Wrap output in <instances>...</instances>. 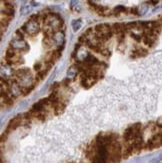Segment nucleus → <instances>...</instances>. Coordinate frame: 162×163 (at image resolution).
I'll list each match as a JSON object with an SVG mask.
<instances>
[{
    "label": "nucleus",
    "instance_id": "f257e3e1",
    "mask_svg": "<svg viewBox=\"0 0 162 163\" xmlns=\"http://www.w3.org/2000/svg\"><path fill=\"white\" fill-rule=\"evenodd\" d=\"M14 77L20 86L34 88L35 84H36L33 74H32L31 70H29L28 68H22V69L15 70Z\"/></svg>",
    "mask_w": 162,
    "mask_h": 163
},
{
    "label": "nucleus",
    "instance_id": "f03ea898",
    "mask_svg": "<svg viewBox=\"0 0 162 163\" xmlns=\"http://www.w3.org/2000/svg\"><path fill=\"white\" fill-rule=\"evenodd\" d=\"M3 61L5 63H7L8 65H10V66H17V65L23 63V58H22L21 54L19 53V51H16L9 47L6 50L5 57Z\"/></svg>",
    "mask_w": 162,
    "mask_h": 163
},
{
    "label": "nucleus",
    "instance_id": "7ed1b4c3",
    "mask_svg": "<svg viewBox=\"0 0 162 163\" xmlns=\"http://www.w3.org/2000/svg\"><path fill=\"white\" fill-rule=\"evenodd\" d=\"M44 26H47L51 29H53L54 31L60 30L61 25L63 24L62 19H61L59 16L56 14H46V17H45V20L43 21Z\"/></svg>",
    "mask_w": 162,
    "mask_h": 163
},
{
    "label": "nucleus",
    "instance_id": "20e7f679",
    "mask_svg": "<svg viewBox=\"0 0 162 163\" xmlns=\"http://www.w3.org/2000/svg\"><path fill=\"white\" fill-rule=\"evenodd\" d=\"M21 29L26 34L33 36V35H36L38 32H39L40 25H39V22H38V21L33 20V19H29L26 23L22 26Z\"/></svg>",
    "mask_w": 162,
    "mask_h": 163
},
{
    "label": "nucleus",
    "instance_id": "39448f33",
    "mask_svg": "<svg viewBox=\"0 0 162 163\" xmlns=\"http://www.w3.org/2000/svg\"><path fill=\"white\" fill-rule=\"evenodd\" d=\"M10 48L16 51H27L29 49V45L24 39L14 37L10 41Z\"/></svg>",
    "mask_w": 162,
    "mask_h": 163
},
{
    "label": "nucleus",
    "instance_id": "423d86ee",
    "mask_svg": "<svg viewBox=\"0 0 162 163\" xmlns=\"http://www.w3.org/2000/svg\"><path fill=\"white\" fill-rule=\"evenodd\" d=\"M15 74V69H13V66H10L4 61L0 64V76L5 78V79H9V78L13 77Z\"/></svg>",
    "mask_w": 162,
    "mask_h": 163
},
{
    "label": "nucleus",
    "instance_id": "0eeeda50",
    "mask_svg": "<svg viewBox=\"0 0 162 163\" xmlns=\"http://www.w3.org/2000/svg\"><path fill=\"white\" fill-rule=\"evenodd\" d=\"M6 90L9 93V95L13 97V98H16V97L21 95V86L17 82L10 83L6 88Z\"/></svg>",
    "mask_w": 162,
    "mask_h": 163
},
{
    "label": "nucleus",
    "instance_id": "6e6552de",
    "mask_svg": "<svg viewBox=\"0 0 162 163\" xmlns=\"http://www.w3.org/2000/svg\"><path fill=\"white\" fill-rule=\"evenodd\" d=\"M97 82V79L93 77H89L84 75L82 72H80V84L81 86L84 88H89L91 87L93 84H95Z\"/></svg>",
    "mask_w": 162,
    "mask_h": 163
},
{
    "label": "nucleus",
    "instance_id": "1a4fd4ad",
    "mask_svg": "<svg viewBox=\"0 0 162 163\" xmlns=\"http://www.w3.org/2000/svg\"><path fill=\"white\" fill-rule=\"evenodd\" d=\"M161 144V134L158 133V135H154L150 140H148L147 144L145 145V149H154L159 147Z\"/></svg>",
    "mask_w": 162,
    "mask_h": 163
},
{
    "label": "nucleus",
    "instance_id": "9d476101",
    "mask_svg": "<svg viewBox=\"0 0 162 163\" xmlns=\"http://www.w3.org/2000/svg\"><path fill=\"white\" fill-rule=\"evenodd\" d=\"M52 39L55 42V45L57 47H61L64 44V40H65V35L61 30H56L54 31V33L52 35Z\"/></svg>",
    "mask_w": 162,
    "mask_h": 163
},
{
    "label": "nucleus",
    "instance_id": "9b49d317",
    "mask_svg": "<svg viewBox=\"0 0 162 163\" xmlns=\"http://www.w3.org/2000/svg\"><path fill=\"white\" fill-rule=\"evenodd\" d=\"M22 120H23V117H22L21 115L14 117V118L12 119L10 122H9L8 127H7V131H6V132L8 133L9 131H11V130H14V129L17 128L19 125H21Z\"/></svg>",
    "mask_w": 162,
    "mask_h": 163
},
{
    "label": "nucleus",
    "instance_id": "f8f14e48",
    "mask_svg": "<svg viewBox=\"0 0 162 163\" xmlns=\"http://www.w3.org/2000/svg\"><path fill=\"white\" fill-rule=\"evenodd\" d=\"M111 29H112V32L113 33H116V34H120V33H126L128 30L126 28V25L125 24H122V23H115L111 26Z\"/></svg>",
    "mask_w": 162,
    "mask_h": 163
},
{
    "label": "nucleus",
    "instance_id": "ddd939ff",
    "mask_svg": "<svg viewBox=\"0 0 162 163\" xmlns=\"http://www.w3.org/2000/svg\"><path fill=\"white\" fill-rule=\"evenodd\" d=\"M156 38L155 36H152V35H148V34H144L143 37H142V41L143 43L146 45V46H152L155 41H156Z\"/></svg>",
    "mask_w": 162,
    "mask_h": 163
},
{
    "label": "nucleus",
    "instance_id": "4468645a",
    "mask_svg": "<svg viewBox=\"0 0 162 163\" xmlns=\"http://www.w3.org/2000/svg\"><path fill=\"white\" fill-rule=\"evenodd\" d=\"M149 10V3L148 2H144L142 3L136 8V14L138 15H144L146 14L147 11Z\"/></svg>",
    "mask_w": 162,
    "mask_h": 163
},
{
    "label": "nucleus",
    "instance_id": "2eb2a0df",
    "mask_svg": "<svg viewBox=\"0 0 162 163\" xmlns=\"http://www.w3.org/2000/svg\"><path fill=\"white\" fill-rule=\"evenodd\" d=\"M131 53H132L131 54L132 57H141L147 54V50L143 47H136L135 50L132 51Z\"/></svg>",
    "mask_w": 162,
    "mask_h": 163
},
{
    "label": "nucleus",
    "instance_id": "dca6fc26",
    "mask_svg": "<svg viewBox=\"0 0 162 163\" xmlns=\"http://www.w3.org/2000/svg\"><path fill=\"white\" fill-rule=\"evenodd\" d=\"M43 43H44V46L46 47L47 49H51V48H53L54 46H56V45H55V42L53 41L52 37L45 36L44 40H43Z\"/></svg>",
    "mask_w": 162,
    "mask_h": 163
},
{
    "label": "nucleus",
    "instance_id": "f3484780",
    "mask_svg": "<svg viewBox=\"0 0 162 163\" xmlns=\"http://www.w3.org/2000/svg\"><path fill=\"white\" fill-rule=\"evenodd\" d=\"M78 72H79V70H78V67L76 66V64L72 65V66L69 67V69L67 71V76L68 77H75Z\"/></svg>",
    "mask_w": 162,
    "mask_h": 163
},
{
    "label": "nucleus",
    "instance_id": "a211bd4d",
    "mask_svg": "<svg viewBox=\"0 0 162 163\" xmlns=\"http://www.w3.org/2000/svg\"><path fill=\"white\" fill-rule=\"evenodd\" d=\"M99 54H100V55H102L103 57L107 58V57L110 56L111 52H110V50L108 49V48H106V47H104V46H102L101 50H100V52H99Z\"/></svg>",
    "mask_w": 162,
    "mask_h": 163
},
{
    "label": "nucleus",
    "instance_id": "6ab92c4d",
    "mask_svg": "<svg viewBox=\"0 0 162 163\" xmlns=\"http://www.w3.org/2000/svg\"><path fill=\"white\" fill-rule=\"evenodd\" d=\"M81 26H82V22H81V20H74L72 21V28L74 31H78L79 29L81 28Z\"/></svg>",
    "mask_w": 162,
    "mask_h": 163
},
{
    "label": "nucleus",
    "instance_id": "aec40b11",
    "mask_svg": "<svg viewBox=\"0 0 162 163\" xmlns=\"http://www.w3.org/2000/svg\"><path fill=\"white\" fill-rule=\"evenodd\" d=\"M45 67V64H44V62H40V61H38V62H36L34 64V66H33V68H34V70L36 71H40V70H42L43 68Z\"/></svg>",
    "mask_w": 162,
    "mask_h": 163
},
{
    "label": "nucleus",
    "instance_id": "412c9836",
    "mask_svg": "<svg viewBox=\"0 0 162 163\" xmlns=\"http://www.w3.org/2000/svg\"><path fill=\"white\" fill-rule=\"evenodd\" d=\"M113 12L117 13V14H119V13H125L126 12V8L124 7V6L119 5V6H117V7L114 8V11H113Z\"/></svg>",
    "mask_w": 162,
    "mask_h": 163
},
{
    "label": "nucleus",
    "instance_id": "4be33fe9",
    "mask_svg": "<svg viewBox=\"0 0 162 163\" xmlns=\"http://www.w3.org/2000/svg\"><path fill=\"white\" fill-rule=\"evenodd\" d=\"M29 11H30V7H29V6H24V7L21 8V14L22 15L27 14V13H29Z\"/></svg>",
    "mask_w": 162,
    "mask_h": 163
},
{
    "label": "nucleus",
    "instance_id": "5701e85b",
    "mask_svg": "<svg viewBox=\"0 0 162 163\" xmlns=\"http://www.w3.org/2000/svg\"><path fill=\"white\" fill-rule=\"evenodd\" d=\"M77 3H78V0H71V7L74 8V6H76Z\"/></svg>",
    "mask_w": 162,
    "mask_h": 163
},
{
    "label": "nucleus",
    "instance_id": "b1692460",
    "mask_svg": "<svg viewBox=\"0 0 162 163\" xmlns=\"http://www.w3.org/2000/svg\"><path fill=\"white\" fill-rule=\"evenodd\" d=\"M71 163H72V162H71Z\"/></svg>",
    "mask_w": 162,
    "mask_h": 163
}]
</instances>
